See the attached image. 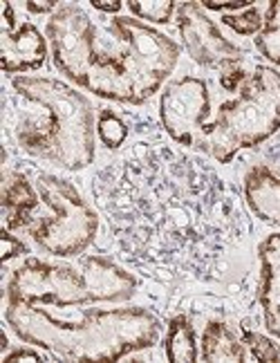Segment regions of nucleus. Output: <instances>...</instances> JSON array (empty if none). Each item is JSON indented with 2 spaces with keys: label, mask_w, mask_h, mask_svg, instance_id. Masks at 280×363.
<instances>
[{
  "label": "nucleus",
  "mask_w": 280,
  "mask_h": 363,
  "mask_svg": "<svg viewBox=\"0 0 280 363\" xmlns=\"http://www.w3.org/2000/svg\"><path fill=\"white\" fill-rule=\"evenodd\" d=\"M94 195L125 256L166 274L213 278L242 240L235 193L173 146L135 144L96 175Z\"/></svg>",
  "instance_id": "f257e3e1"
},
{
  "label": "nucleus",
  "mask_w": 280,
  "mask_h": 363,
  "mask_svg": "<svg viewBox=\"0 0 280 363\" xmlns=\"http://www.w3.org/2000/svg\"><path fill=\"white\" fill-rule=\"evenodd\" d=\"M7 325L30 345L67 361H119L159 339V318L146 307L86 310L77 320L54 316L50 307L7 298Z\"/></svg>",
  "instance_id": "f03ea898"
},
{
  "label": "nucleus",
  "mask_w": 280,
  "mask_h": 363,
  "mask_svg": "<svg viewBox=\"0 0 280 363\" xmlns=\"http://www.w3.org/2000/svg\"><path fill=\"white\" fill-rule=\"evenodd\" d=\"M54 65L77 86L110 101L137 104L133 52L115 27L101 36L88 11L65 3L47 21Z\"/></svg>",
  "instance_id": "7ed1b4c3"
},
{
  "label": "nucleus",
  "mask_w": 280,
  "mask_h": 363,
  "mask_svg": "<svg viewBox=\"0 0 280 363\" xmlns=\"http://www.w3.org/2000/svg\"><path fill=\"white\" fill-rule=\"evenodd\" d=\"M11 88L45 110V119L21 117L16 142L34 157L67 171H83L94 160V110L72 86L50 77H13Z\"/></svg>",
  "instance_id": "20e7f679"
},
{
  "label": "nucleus",
  "mask_w": 280,
  "mask_h": 363,
  "mask_svg": "<svg viewBox=\"0 0 280 363\" xmlns=\"http://www.w3.org/2000/svg\"><path fill=\"white\" fill-rule=\"evenodd\" d=\"M135 289L137 278L103 256H90L81 267L27 258L11 272L5 298L45 307H77L128 301Z\"/></svg>",
  "instance_id": "39448f33"
},
{
  "label": "nucleus",
  "mask_w": 280,
  "mask_h": 363,
  "mask_svg": "<svg viewBox=\"0 0 280 363\" xmlns=\"http://www.w3.org/2000/svg\"><path fill=\"white\" fill-rule=\"evenodd\" d=\"M280 128V72L256 65L237 90L235 99L224 101L211 123L204 125L198 150L227 164L235 152L254 148Z\"/></svg>",
  "instance_id": "423d86ee"
},
{
  "label": "nucleus",
  "mask_w": 280,
  "mask_h": 363,
  "mask_svg": "<svg viewBox=\"0 0 280 363\" xmlns=\"http://www.w3.org/2000/svg\"><path fill=\"white\" fill-rule=\"evenodd\" d=\"M40 202L50 213L30 227L34 242L50 256L69 258L86 251L99 231V216L83 200V195L67 179L50 173L36 175Z\"/></svg>",
  "instance_id": "0eeeda50"
},
{
  "label": "nucleus",
  "mask_w": 280,
  "mask_h": 363,
  "mask_svg": "<svg viewBox=\"0 0 280 363\" xmlns=\"http://www.w3.org/2000/svg\"><path fill=\"white\" fill-rule=\"evenodd\" d=\"M110 25L130 43L137 79V104H144L148 96L162 88V83L175 69L179 48L175 40L155 27L130 16H115Z\"/></svg>",
  "instance_id": "6e6552de"
},
{
  "label": "nucleus",
  "mask_w": 280,
  "mask_h": 363,
  "mask_svg": "<svg viewBox=\"0 0 280 363\" xmlns=\"http://www.w3.org/2000/svg\"><path fill=\"white\" fill-rule=\"evenodd\" d=\"M211 115V96L198 77H181L168 83L159 99V117L175 144L198 150L206 119Z\"/></svg>",
  "instance_id": "1a4fd4ad"
},
{
  "label": "nucleus",
  "mask_w": 280,
  "mask_h": 363,
  "mask_svg": "<svg viewBox=\"0 0 280 363\" xmlns=\"http://www.w3.org/2000/svg\"><path fill=\"white\" fill-rule=\"evenodd\" d=\"M177 30L189 57L204 67H231L242 63V50L235 48L202 11L200 3H181L175 11Z\"/></svg>",
  "instance_id": "9d476101"
},
{
  "label": "nucleus",
  "mask_w": 280,
  "mask_h": 363,
  "mask_svg": "<svg viewBox=\"0 0 280 363\" xmlns=\"http://www.w3.org/2000/svg\"><path fill=\"white\" fill-rule=\"evenodd\" d=\"M47 59V40L38 27L23 23L16 32H0V65L5 74H23L38 69Z\"/></svg>",
  "instance_id": "9b49d317"
},
{
  "label": "nucleus",
  "mask_w": 280,
  "mask_h": 363,
  "mask_svg": "<svg viewBox=\"0 0 280 363\" xmlns=\"http://www.w3.org/2000/svg\"><path fill=\"white\" fill-rule=\"evenodd\" d=\"M260 305L264 328L280 339V233L267 235L260 247Z\"/></svg>",
  "instance_id": "f8f14e48"
},
{
  "label": "nucleus",
  "mask_w": 280,
  "mask_h": 363,
  "mask_svg": "<svg viewBox=\"0 0 280 363\" xmlns=\"http://www.w3.org/2000/svg\"><path fill=\"white\" fill-rule=\"evenodd\" d=\"M40 204V195L34 182L18 171H5L3 177V216L9 231L30 229L34 225V211Z\"/></svg>",
  "instance_id": "ddd939ff"
},
{
  "label": "nucleus",
  "mask_w": 280,
  "mask_h": 363,
  "mask_svg": "<svg viewBox=\"0 0 280 363\" xmlns=\"http://www.w3.org/2000/svg\"><path fill=\"white\" fill-rule=\"evenodd\" d=\"M245 200L260 222L280 227V177L267 166H256L247 173Z\"/></svg>",
  "instance_id": "4468645a"
},
{
  "label": "nucleus",
  "mask_w": 280,
  "mask_h": 363,
  "mask_svg": "<svg viewBox=\"0 0 280 363\" xmlns=\"http://www.w3.org/2000/svg\"><path fill=\"white\" fill-rule=\"evenodd\" d=\"M200 357L202 361H247V345L227 323L211 320L202 332Z\"/></svg>",
  "instance_id": "2eb2a0df"
},
{
  "label": "nucleus",
  "mask_w": 280,
  "mask_h": 363,
  "mask_svg": "<svg viewBox=\"0 0 280 363\" xmlns=\"http://www.w3.org/2000/svg\"><path fill=\"white\" fill-rule=\"evenodd\" d=\"M164 352L168 361L175 363H189V361H198V341H195V332L191 320L179 314L173 316L171 323L166 328V339H164Z\"/></svg>",
  "instance_id": "dca6fc26"
},
{
  "label": "nucleus",
  "mask_w": 280,
  "mask_h": 363,
  "mask_svg": "<svg viewBox=\"0 0 280 363\" xmlns=\"http://www.w3.org/2000/svg\"><path fill=\"white\" fill-rule=\"evenodd\" d=\"M256 48L269 63L280 65V0L269 3L264 11L262 30L256 34Z\"/></svg>",
  "instance_id": "f3484780"
},
{
  "label": "nucleus",
  "mask_w": 280,
  "mask_h": 363,
  "mask_svg": "<svg viewBox=\"0 0 280 363\" xmlns=\"http://www.w3.org/2000/svg\"><path fill=\"white\" fill-rule=\"evenodd\" d=\"M128 9L135 13L139 21H148V23H171V18L175 16L177 5L173 0H130Z\"/></svg>",
  "instance_id": "a211bd4d"
},
{
  "label": "nucleus",
  "mask_w": 280,
  "mask_h": 363,
  "mask_svg": "<svg viewBox=\"0 0 280 363\" xmlns=\"http://www.w3.org/2000/svg\"><path fill=\"white\" fill-rule=\"evenodd\" d=\"M96 135H99L101 142L108 146V148H119L123 146L125 137H128V125L125 121L115 113V110H101L99 113V119H96Z\"/></svg>",
  "instance_id": "6ab92c4d"
},
{
  "label": "nucleus",
  "mask_w": 280,
  "mask_h": 363,
  "mask_svg": "<svg viewBox=\"0 0 280 363\" xmlns=\"http://www.w3.org/2000/svg\"><path fill=\"white\" fill-rule=\"evenodd\" d=\"M262 16H260V11L256 7H249L245 11H237V13H224L222 16V23L231 27V30L235 34H240V36H251V34H258L262 30Z\"/></svg>",
  "instance_id": "aec40b11"
},
{
  "label": "nucleus",
  "mask_w": 280,
  "mask_h": 363,
  "mask_svg": "<svg viewBox=\"0 0 280 363\" xmlns=\"http://www.w3.org/2000/svg\"><path fill=\"white\" fill-rule=\"evenodd\" d=\"M242 343L247 345V350L256 361H280L278 345L271 339L262 337V334H258L254 330L242 328Z\"/></svg>",
  "instance_id": "412c9836"
},
{
  "label": "nucleus",
  "mask_w": 280,
  "mask_h": 363,
  "mask_svg": "<svg viewBox=\"0 0 280 363\" xmlns=\"http://www.w3.org/2000/svg\"><path fill=\"white\" fill-rule=\"evenodd\" d=\"M0 240H3V256H0V260H3V267H5V264H7L9 260H13V258H18V256H23V254H27L25 245H23L9 229H3V233H0Z\"/></svg>",
  "instance_id": "4be33fe9"
},
{
  "label": "nucleus",
  "mask_w": 280,
  "mask_h": 363,
  "mask_svg": "<svg viewBox=\"0 0 280 363\" xmlns=\"http://www.w3.org/2000/svg\"><path fill=\"white\" fill-rule=\"evenodd\" d=\"M220 86L227 90V92H233V90H240V86L247 79V72L240 67V65H231V67H224L220 69Z\"/></svg>",
  "instance_id": "5701e85b"
},
{
  "label": "nucleus",
  "mask_w": 280,
  "mask_h": 363,
  "mask_svg": "<svg viewBox=\"0 0 280 363\" xmlns=\"http://www.w3.org/2000/svg\"><path fill=\"white\" fill-rule=\"evenodd\" d=\"M202 9H211V11H229V13H237V11H245L249 7H254L251 0H224V3H215V0H204L200 3Z\"/></svg>",
  "instance_id": "b1692460"
},
{
  "label": "nucleus",
  "mask_w": 280,
  "mask_h": 363,
  "mask_svg": "<svg viewBox=\"0 0 280 363\" xmlns=\"http://www.w3.org/2000/svg\"><path fill=\"white\" fill-rule=\"evenodd\" d=\"M5 363H13V361H45V357L40 354L34 347H16V350L5 352L3 357Z\"/></svg>",
  "instance_id": "393cba45"
},
{
  "label": "nucleus",
  "mask_w": 280,
  "mask_h": 363,
  "mask_svg": "<svg viewBox=\"0 0 280 363\" xmlns=\"http://www.w3.org/2000/svg\"><path fill=\"white\" fill-rule=\"evenodd\" d=\"M18 25H16V11H13L11 3H3V30L0 32H16Z\"/></svg>",
  "instance_id": "a878e982"
},
{
  "label": "nucleus",
  "mask_w": 280,
  "mask_h": 363,
  "mask_svg": "<svg viewBox=\"0 0 280 363\" xmlns=\"http://www.w3.org/2000/svg\"><path fill=\"white\" fill-rule=\"evenodd\" d=\"M96 11H101V13H117L121 11V7H123V3H119V0H92L90 3Z\"/></svg>",
  "instance_id": "bb28decb"
},
{
  "label": "nucleus",
  "mask_w": 280,
  "mask_h": 363,
  "mask_svg": "<svg viewBox=\"0 0 280 363\" xmlns=\"http://www.w3.org/2000/svg\"><path fill=\"white\" fill-rule=\"evenodd\" d=\"M25 9L30 13H54L59 9V3H52V0H45V3H25Z\"/></svg>",
  "instance_id": "cd10ccee"
}]
</instances>
